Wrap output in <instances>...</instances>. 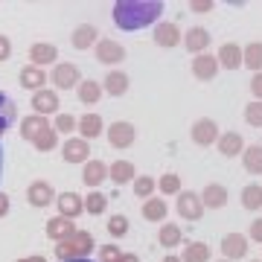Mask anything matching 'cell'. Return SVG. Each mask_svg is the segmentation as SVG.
Returning <instances> with one entry per match:
<instances>
[{
  "label": "cell",
  "mask_w": 262,
  "mask_h": 262,
  "mask_svg": "<svg viewBox=\"0 0 262 262\" xmlns=\"http://www.w3.org/2000/svg\"><path fill=\"white\" fill-rule=\"evenodd\" d=\"M61 155H64L67 163H84V160H88V155H91V149H88V140H82V137L67 140L64 149H61Z\"/></svg>",
  "instance_id": "9c48e42d"
},
{
  "label": "cell",
  "mask_w": 262,
  "mask_h": 262,
  "mask_svg": "<svg viewBox=\"0 0 262 262\" xmlns=\"http://www.w3.org/2000/svg\"><path fill=\"white\" fill-rule=\"evenodd\" d=\"M184 44H187L189 53H195V56H204L207 44H210V32H207L204 27H192L187 35H184Z\"/></svg>",
  "instance_id": "30bf717a"
},
{
  "label": "cell",
  "mask_w": 262,
  "mask_h": 262,
  "mask_svg": "<svg viewBox=\"0 0 262 262\" xmlns=\"http://www.w3.org/2000/svg\"><path fill=\"white\" fill-rule=\"evenodd\" d=\"M219 128H215L213 120H198L195 125H192V140L198 143V146H210V143H219Z\"/></svg>",
  "instance_id": "8992f818"
},
{
  "label": "cell",
  "mask_w": 262,
  "mask_h": 262,
  "mask_svg": "<svg viewBox=\"0 0 262 262\" xmlns=\"http://www.w3.org/2000/svg\"><path fill=\"white\" fill-rule=\"evenodd\" d=\"M18 262H47L44 256H29V259H18Z\"/></svg>",
  "instance_id": "681fc988"
},
{
  "label": "cell",
  "mask_w": 262,
  "mask_h": 262,
  "mask_svg": "<svg viewBox=\"0 0 262 262\" xmlns=\"http://www.w3.org/2000/svg\"><path fill=\"white\" fill-rule=\"evenodd\" d=\"M108 175H111V169L105 166L102 160H88L84 169H82V181L88 184V187H99Z\"/></svg>",
  "instance_id": "52a82bcc"
},
{
  "label": "cell",
  "mask_w": 262,
  "mask_h": 262,
  "mask_svg": "<svg viewBox=\"0 0 262 262\" xmlns=\"http://www.w3.org/2000/svg\"><path fill=\"white\" fill-rule=\"evenodd\" d=\"M105 91L111 96H122L128 91V76L120 73V70H111V73L105 76Z\"/></svg>",
  "instance_id": "cb8c5ba5"
},
{
  "label": "cell",
  "mask_w": 262,
  "mask_h": 262,
  "mask_svg": "<svg viewBox=\"0 0 262 262\" xmlns=\"http://www.w3.org/2000/svg\"><path fill=\"white\" fill-rule=\"evenodd\" d=\"M82 210H84L82 195H76V192H64V195H58V215H64V219L73 222Z\"/></svg>",
  "instance_id": "7c38bea8"
},
{
  "label": "cell",
  "mask_w": 262,
  "mask_h": 262,
  "mask_svg": "<svg viewBox=\"0 0 262 262\" xmlns=\"http://www.w3.org/2000/svg\"><path fill=\"white\" fill-rule=\"evenodd\" d=\"M251 262H253V259H251Z\"/></svg>",
  "instance_id": "9f6ffc18"
},
{
  "label": "cell",
  "mask_w": 262,
  "mask_h": 262,
  "mask_svg": "<svg viewBox=\"0 0 262 262\" xmlns=\"http://www.w3.org/2000/svg\"><path fill=\"white\" fill-rule=\"evenodd\" d=\"M155 41H158L160 47H175V44H181V29L175 24H158Z\"/></svg>",
  "instance_id": "ffe728a7"
},
{
  "label": "cell",
  "mask_w": 262,
  "mask_h": 262,
  "mask_svg": "<svg viewBox=\"0 0 262 262\" xmlns=\"http://www.w3.org/2000/svg\"><path fill=\"white\" fill-rule=\"evenodd\" d=\"M201 201H204V207L219 210V207L227 204V189L222 187V184H210V187H204V192H201Z\"/></svg>",
  "instance_id": "44dd1931"
},
{
  "label": "cell",
  "mask_w": 262,
  "mask_h": 262,
  "mask_svg": "<svg viewBox=\"0 0 262 262\" xmlns=\"http://www.w3.org/2000/svg\"><path fill=\"white\" fill-rule=\"evenodd\" d=\"M184 262H210V248L204 242H189L184 251Z\"/></svg>",
  "instance_id": "f546056e"
},
{
  "label": "cell",
  "mask_w": 262,
  "mask_h": 262,
  "mask_svg": "<svg viewBox=\"0 0 262 262\" xmlns=\"http://www.w3.org/2000/svg\"><path fill=\"white\" fill-rule=\"evenodd\" d=\"M178 213L184 215V219H189V222L201 219V213H204L201 195H198V192H181L178 195Z\"/></svg>",
  "instance_id": "277c9868"
},
{
  "label": "cell",
  "mask_w": 262,
  "mask_h": 262,
  "mask_svg": "<svg viewBox=\"0 0 262 262\" xmlns=\"http://www.w3.org/2000/svg\"><path fill=\"white\" fill-rule=\"evenodd\" d=\"M35 146H38L41 151L56 149V128H47V131H44V134H41V137L35 140Z\"/></svg>",
  "instance_id": "60d3db41"
},
{
  "label": "cell",
  "mask_w": 262,
  "mask_h": 262,
  "mask_svg": "<svg viewBox=\"0 0 262 262\" xmlns=\"http://www.w3.org/2000/svg\"><path fill=\"white\" fill-rule=\"evenodd\" d=\"M245 120L251 125H262V102H251L245 108Z\"/></svg>",
  "instance_id": "b9f144b4"
},
{
  "label": "cell",
  "mask_w": 262,
  "mask_h": 262,
  "mask_svg": "<svg viewBox=\"0 0 262 262\" xmlns=\"http://www.w3.org/2000/svg\"><path fill=\"white\" fill-rule=\"evenodd\" d=\"M163 262H181V256H166Z\"/></svg>",
  "instance_id": "816d5d0a"
},
{
  "label": "cell",
  "mask_w": 262,
  "mask_h": 262,
  "mask_svg": "<svg viewBox=\"0 0 262 262\" xmlns=\"http://www.w3.org/2000/svg\"><path fill=\"white\" fill-rule=\"evenodd\" d=\"M166 213H169V207H166L163 198H149V201L143 204V219H146V222H163Z\"/></svg>",
  "instance_id": "7402d4cb"
},
{
  "label": "cell",
  "mask_w": 262,
  "mask_h": 262,
  "mask_svg": "<svg viewBox=\"0 0 262 262\" xmlns=\"http://www.w3.org/2000/svg\"><path fill=\"white\" fill-rule=\"evenodd\" d=\"M215 70H219V58H213V56H195V61H192V73H195V79H213L215 76Z\"/></svg>",
  "instance_id": "ac0fdd59"
},
{
  "label": "cell",
  "mask_w": 262,
  "mask_h": 262,
  "mask_svg": "<svg viewBox=\"0 0 262 262\" xmlns=\"http://www.w3.org/2000/svg\"><path fill=\"white\" fill-rule=\"evenodd\" d=\"M94 251V236L79 230L76 236H70L67 242H61L56 248V256L64 262H73V259H88V253Z\"/></svg>",
  "instance_id": "7a4b0ae2"
},
{
  "label": "cell",
  "mask_w": 262,
  "mask_h": 262,
  "mask_svg": "<svg viewBox=\"0 0 262 262\" xmlns=\"http://www.w3.org/2000/svg\"><path fill=\"white\" fill-rule=\"evenodd\" d=\"M134 140H137V131L131 122H114L108 131V143L114 149H128V146H134Z\"/></svg>",
  "instance_id": "3957f363"
},
{
  "label": "cell",
  "mask_w": 262,
  "mask_h": 262,
  "mask_svg": "<svg viewBox=\"0 0 262 262\" xmlns=\"http://www.w3.org/2000/svg\"><path fill=\"white\" fill-rule=\"evenodd\" d=\"M6 213H9V198H6L3 192H0V219H3Z\"/></svg>",
  "instance_id": "7dc6e473"
},
{
  "label": "cell",
  "mask_w": 262,
  "mask_h": 262,
  "mask_svg": "<svg viewBox=\"0 0 262 262\" xmlns=\"http://www.w3.org/2000/svg\"><path fill=\"white\" fill-rule=\"evenodd\" d=\"M99 96H102V91H99V84L96 82H82L79 84V99H82L84 105H94V102H99Z\"/></svg>",
  "instance_id": "d6a6232c"
},
{
  "label": "cell",
  "mask_w": 262,
  "mask_h": 262,
  "mask_svg": "<svg viewBox=\"0 0 262 262\" xmlns=\"http://www.w3.org/2000/svg\"><path fill=\"white\" fill-rule=\"evenodd\" d=\"M44 82H47V73L41 70V67H35V64H29V67H24L20 70V84L24 88H29V91H44Z\"/></svg>",
  "instance_id": "e0dca14e"
},
{
  "label": "cell",
  "mask_w": 262,
  "mask_h": 262,
  "mask_svg": "<svg viewBox=\"0 0 262 262\" xmlns=\"http://www.w3.org/2000/svg\"><path fill=\"white\" fill-rule=\"evenodd\" d=\"M96 56H99L102 64H120L122 58H125V50L117 41H99L96 44Z\"/></svg>",
  "instance_id": "4fadbf2b"
},
{
  "label": "cell",
  "mask_w": 262,
  "mask_h": 262,
  "mask_svg": "<svg viewBox=\"0 0 262 262\" xmlns=\"http://www.w3.org/2000/svg\"><path fill=\"white\" fill-rule=\"evenodd\" d=\"M192 9L195 12H210L213 9V3H210V0H207V3H192Z\"/></svg>",
  "instance_id": "c3c4849f"
},
{
  "label": "cell",
  "mask_w": 262,
  "mask_h": 262,
  "mask_svg": "<svg viewBox=\"0 0 262 262\" xmlns=\"http://www.w3.org/2000/svg\"><path fill=\"white\" fill-rule=\"evenodd\" d=\"M122 262H140V259H137L134 253H125V256H122Z\"/></svg>",
  "instance_id": "f907efd6"
},
{
  "label": "cell",
  "mask_w": 262,
  "mask_h": 262,
  "mask_svg": "<svg viewBox=\"0 0 262 262\" xmlns=\"http://www.w3.org/2000/svg\"><path fill=\"white\" fill-rule=\"evenodd\" d=\"M251 91H253V96H256V99L262 102V73H256V76H253V82H251Z\"/></svg>",
  "instance_id": "f6af8a7d"
},
{
  "label": "cell",
  "mask_w": 262,
  "mask_h": 262,
  "mask_svg": "<svg viewBox=\"0 0 262 262\" xmlns=\"http://www.w3.org/2000/svg\"><path fill=\"white\" fill-rule=\"evenodd\" d=\"M73 262H91V259H73Z\"/></svg>",
  "instance_id": "db71d44e"
},
{
  "label": "cell",
  "mask_w": 262,
  "mask_h": 262,
  "mask_svg": "<svg viewBox=\"0 0 262 262\" xmlns=\"http://www.w3.org/2000/svg\"><path fill=\"white\" fill-rule=\"evenodd\" d=\"M79 131H82L88 140L96 137V134H102V120H99V114H84L82 120H79Z\"/></svg>",
  "instance_id": "83f0119b"
},
{
  "label": "cell",
  "mask_w": 262,
  "mask_h": 262,
  "mask_svg": "<svg viewBox=\"0 0 262 262\" xmlns=\"http://www.w3.org/2000/svg\"><path fill=\"white\" fill-rule=\"evenodd\" d=\"M242 204L248 210H259L262 207V187L259 184H251V187L242 189Z\"/></svg>",
  "instance_id": "1f68e13d"
},
{
  "label": "cell",
  "mask_w": 262,
  "mask_h": 262,
  "mask_svg": "<svg viewBox=\"0 0 262 262\" xmlns=\"http://www.w3.org/2000/svg\"><path fill=\"white\" fill-rule=\"evenodd\" d=\"M155 187H158V181H155V178H149V175H140V178L134 181V195L149 201V195L155 192Z\"/></svg>",
  "instance_id": "d590c367"
},
{
  "label": "cell",
  "mask_w": 262,
  "mask_h": 262,
  "mask_svg": "<svg viewBox=\"0 0 262 262\" xmlns=\"http://www.w3.org/2000/svg\"><path fill=\"white\" fill-rule=\"evenodd\" d=\"M163 12V3H155V0H120L114 6V20L120 29H146L155 18H160Z\"/></svg>",
  "instance_id": "6da1fadb"
},
{
  "label": "cell",
  "mask_w": 262,
  "mask_h": 262,
  "mask_svg": "<svg viewBox=\"0 0 262 262\" xmlns=\"http://www.w3.org/2000/svg\"><path fill=\"white\" fill-rule=\"evenodd\" d=\"M108 230H111V236H125L128 233V219H125V215H111Z\"/></svg>",
  "instance_id": "ab89813d"
},
{
  "label": "cell",
  "mask_w": 262,
  "mask_h": 262,
  "mask_svg": "<svg viewBox=\"0 0 262 262\" xmlns=\"http://www.w3.org/2000/svg\"><path fill=\"white\" fill-rule=\"evenodd\" d=\"M122 256H125V253H122L117 245H102V248H99V259L102 262H122Z\"/></svg>",
  "instance_id": "f35d334b"
},
{
  "label": "cell",
  "mask_w": 262,
  "mask_h": 262,
  "mask_svg": "<svg viewBox=\"0 0 262 262\" xmlns=\"http://www.w3.org/2000/svg\"><path fill=\"white\" fill-rule=\"evenodd\" d=\"M158 184H160V189H163L166 195H175V192L181 195V178L175 175V172H166V175H163Z\"/></svg>",
  "instance_id": "8d00e7d4"
},
{
  "label": "cell",
  "mask_w": 262,
  "mask_h": 262,
  "mask_svg": "<svg viewBox=\"0 0 262 262\" xmlns=\"http://www.w3.org/2000/svg\"><path fill=\"white\" fill-rule=\"evenodd\" d=\"M245 169L251 172V175H262V146H251V149H245Z\"/></svg>",
  "instance_id": "f1b7e54d"
},
{
  "label": "cell",
  "mask_w": 262,
  "mask_h": 262,
  "mask_svg": "<svg viewBox=\"0 0 262 262\" xmlns=\"http://www.w3.org/2000/svg\"><path fill=\"white\" fill-rule=\"evenodd\" d=\"M96 41V29L91 24H82V27L73 29V47L76 50H88Z\"/></svg>",
  "instance_id": "d4e9b609"
},
{
  "label": "cell",
  "mask_w": 262,
  "mask_h": 262,
  "mask_svg": "<svg viewBox=\"0 0 262 262\" xmlns=\"http://www.w3.org/2000/svg\"><path fill=\"white\" fill-rule=\"evenodd\" d=\"M32 108H35L41 117L44 114H53V111H58V94L56 91H38V94H32Z\"/></svg>",
  "instance_id": "9a60e30c"
},
{
  "label": "cell",
  "mask_w": 262,
  "mask_h": 262,
  "mask_svg": "<svg viewBox=\"0 0 262 262\" xmlns=\"http://www.w3.org/2000/svg\"><path fill=\"white\" fill-rule=\"evenodd\" d=\"M105 204H108V198H105L102 192H94V195H88V201H84V210L99 215V213H105Z\"/></svg>",
  "instance_id": "74e56055"
},
{
  "label": "cell",
  "mask_w": 262,
  "mask_h": 262,
  "mask_svg": "<svg viewBox=\"0 0 262 262\" xmlns=\"http://www.w3.org/2000/svg\"><path fill=\"white\" fill-rule=\"evenodd\" d=\"M76 233H79V230H76L73 222L64 219V215H56V219H50V222H47V236H50V239H56L58 245L67 242V239L76 236Z\"/></svg>",
  "instance_id": "5b68a950"
},
{
  "label": "cell",
  "mask_w": 262,
  "mask_h": 262,
  "mask_svg": "<svg viewBox=\"0 0 262 262\" xmlns=\"http://www.w3.org/2000/svg\"><path fill=\"white\" fill-rule=\"evenodd\" d=\"M245 61V53L236 44H225V47L219 50V64L227 67V70H236V67H242Z\"/></svg>",
  "instance_id": "d6986e66"
},
{
  "label": "cell",
  "mask_w": 262,
  "mask_h": 262,
  "mask_svg": "<svg viewBox=\"0 0 262 262\" xmlns=\"http://www.w3.org/2000/svg\"><path fill=\"white\" fill-rule=\"evenodd\" d=\"M251 239L253 242H262V219H256L251 225Z\"/></svg>",
  "instance_id": "bcb514c9"
},
{
  "label": "cell",
  "mask_w": 262,
  "mask_h": 262,
  "mask_svg": "<svg viewBox=\"0 0 262 262\" xmlns=\"http://www.w3.org/2000/svg\"><path fill=\"white\" fill-rule=\"evenodd\" d=\"M245 67L262 73V44H251V47L245 50Z\"/></svg>",
  "instance_id": "e575fe53"
},
{
  "label": "cell",
  "mask_w": 262,
  "mask_h": 262,
  "mask_svg": "<svg viewBox=\"0 0 262 262\" xmlns=\"http://www.w3.org/2000/svg\"><path fill=\"white\" fill-rule=\"evenodd\" d=\"M12 122H15V105L6 94H0V131L9 128Z\"/></svg>",
  "instance_id": "836d02e7"
},
{
  "label": "cell",
  "mask_w": 262,
  "mask_h": 262,
  "mask_svg": "<svg viewBox=\"0 0 262 262\" xmlns=\"http://www.w3.org/2000/svg\"><path fill=\"white\" fill-rule=\"evenodd\" d=\"M219 151H222V155H227V158L239 155V151H242V137H239L236 131L222 134V137H219Z\"/></svg>",
  "instance_id": "484cf974"
},
{
  "label": "cell",
  "mask_w": 262,
  "mask_h": 262,
  "mask_svg": "<svg viewBox=\"0 0 262 262\" xmlns=\"http://www.w3.org/2000/svg\"><path fill=\"white\" fill-rule=\"evenodd\" d=\"M219 262H230V259H219Z\"/></svg>",
  "instance_id": "11a10c76"
},
{
  "label": "cell",
  "mask_w": 262,
  "mask_h": 262,
  "mask_svg": "<svg viewBox=\"0 0 262 262\" xmlns=\"http://www.w3.org/2000/svg\"><path fill=\"white\" fill-rule=\"evenodd\" d=\"M73 128H76V120L70 117V114H58V117H56V131H61V134H70Z\"/></svg>",
  "instance_id": "7bdbcfd3"
},
{
  "label": "cell",
  "mask_w": 262,
  "mask_h": 262,
  "mask_svg": "<svg viewBox=\"0 0 262 262\" xmlns=\"http://www.w3.org/2000/svg\"><path fill=\"white\" fill-rule=\"evenodd\" d=\"M111 181H117V184L137 181L134 178V163H128V160H117V163H111Z\"/></svg>",
  "instance_id": "4316f807"
},
{
  "label": "cell",
  "mask_w": 262,
  "mask_h": 262,
  "mask_svg": "<svg viewBox=\"0 0 262 262\" xmlns=\"http://www.w3.org/2000/svg\"><path fill=\"white\" fill-rule=\"evenodd\" d=\"M158 242L163 245V248H175V245H181V227L178 225H163L158 233Z\"/></svg>",
  "instance_id": "4dcf8cb0"
},
{
  "label": "cell",
  "mask_w": 262,
  "mask_h": 262,
  "mask_svg": "<svg viewBox=\"0 0 262 262\" xmlns=\"http://www.w3.org/2000/svg\"><path fill=\"white\" fill-rule=\"evenodd\" d=\"M47 128L50 125H47V120H44L41 114H35V117H24V120H20V134H24L27 140H32V143H35Z\"/></svg>",
  "instance_id": "2e32d148"
},
{
  "label": "cell",
  "mask_w": 262,
  "mask_h": 262,
  "mask_svg": "<svg viewBox=\"0 0 262 262\" xmlns=\"http://www.w3.org/2000/svg\"><path fill=\"white\" fill-rule=\"evenodd\" d=\"M9 53H12L9 38H6V35H0V61H6V58H9Z\"/></svg>",
  "instance_id": "ee69618b"
},
{
  "label": "cell",
  "mask_w": 262,
  "mask_h": 262,
  "mask_svg": "<svg viewBox=\"0 0 262 262\" xmlns=\"http://www.w3.org/2000/svg\"><path fill=\"white\" fill-rule=\"evenodd\" d=\"M0 175H3V149H0Z\"/></svg>",
  "instance_id": "f5cc1de1"
},
{
  "label": "cell",
  "mask_w": 262,
  "mask_h": 262,
  "mask_svg": "<svg viewBox=\"0 0 262 262\" xmlns=\"http://www.w3.org/2000/svg\"><path fill=\"white\" fill-rule=\"evenodd\" d=\"M222 251H225V259H242L248 253V239L239 233H230L222 239Z\"/></svg>",
  "instance_id": "8fae6325"
},
{
  "label": "cell",
  "mask_w": 262,
  "mask_h": 262,
  "mask_svg": "<svg viewBox=\"0 0 262 262\" xmlns=\"http://www.w3.org/2000/svg\"><path fill=\"white\" fill-rule=\"evenodd\" d=\"M58 56V50L53 44H35V47L29 50V58H32V64L41 67V64H53Z\"/></svg>",
  "instance_id": "603a6c76"
},
{
  "label": "cell",
  "mask_w": 262,
  "mask_h": 262,
  "mask_svg": "<svg viewBox=\"0 0 262 262\" xmlns=\"http://www.w3.org/2000/svg\"><path fill=\"white\" fill-rule=\"evenodd\" d=\"M53 82H56V88H73V84H79V67L70 64V61L56 64V70H53Z\"/></svg>",
  "instance_id": "5bb4252c"
},
{
  "label": "cell",
  "mask_w": 262,
  "mask_h": 262,
  "mask_svg": "<svg viewBox=\"0 0 262 262\" xmlns=\"http://www.w3.org/2000/svg\"><path fill=\"white\" fill-rule=\"evenodd\" d=\"M27 198H29L32 207H47V204H53L56 192H53V187H50L47 181H35V184L27 189Z\"/></svg>",
  "instance_id": "ba28073f"
}]
</instances>
